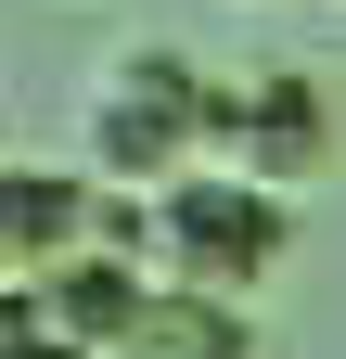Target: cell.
Here are the masks:
<instances>
[{
  "label": "cell",
  "instance_id": "obj_1",
  "mask_svg": "<svg viewBox=\"0 0 346 359\" xmlns=\"http://www.w3.org/2000/svg\"><path fill=\"white\" fill-rule=\"evenodd\" d=\"M205 142H219V90H205L193 65H116L103 77V103H90V154L116 167V180H154V193H167V180H193V154Z\"/></svg>",
  "mask_w": 346,
  "mask_h": 359
},
{
  "label": "cell",
  "instance_id": "obj_2",
  "mask_svg": "<svg viewBox=\"0 0 346 359\" xmlns=\"http://www.w3.org/2000/svg\"><path fill=\"white\" fill-rule=\"evenodd\" d=\"M282 180H167V205H154V244H167V269L180 283H205V295H244L256 269L282 257Z\"/></svg>",
  "mask_w": 346,
  "mask_h": 359
},
{
  "label": "cell",
  "instance_id": "obj_3",
  "mask_svg": "<svg viewBox=\"0 0 346 359\" xmlns=\"http://www.w3.org/2000/svg\"><path fill=\"white\" fill-rule=\"evenodd\" d=\"M219 142H231L256 180H308V167H321V90H308V77L219 90Z\"/></svg>",
  "mask_w": 346,
  "mask_h": 359
},
{
  "label": "cell",
  "instance_id": "obj_4",
  "mask_svg": "<svg viewBox=\"0 0 346 359\" xmlns=\"http://www.w3.org/2000/svg\"><path fill=\"white\" fill-rule=\"evenodd\" d=\"M39 321H52V334H77V346H128V334H141V269H128V257H52V269H39Z\"/></svg>",
  "mask_w": 346,
  "mask_h": 359
},
{
  "label": "cell",
  "instance_id": "obj_5",
  "mask_svg": "<svg viewBox=\"0 0 346 359\" xmlns=\"http://www.w3.org/2000/svg\"><path fill=\"white\" fill-rule=\"evenodd\" d=\"M77 231H90V193L64 167H13L0 180V257H13V283H39L52 257H77Z\"/></svg>",
  "mask_w": 346,
  "mask_h": 359
},
{
  "label": "cell",
  "instance_id": "obj_6",
  "mask_svg": "<svg viewBox=\"0 0 346 359\" xmlns=\"http://www.w3.org/2000/svg\"><path fill=\"white\" fill-rule=\"evenodd\" d=\"M116 359H244V308H231V295H205V283H167Z\"/></svg>",
  "mask_w": 346,
  "mask_h": 359
},
{
  "label": "cell",
  "instance_id": "obj_7",
  "mask_svg": "<svg viewBox=\"0 0 346 359\" xmlns=\"http://www.w3.org/2000/svg\"><path fill=\"white\" fill-rule=\"evenodd\" d=\"M0 359H77V334L39 321V295H13V308H0Z\"/></svg>",
  "mask_w": 346,
  "mask_h": 359
}]
</instances>
